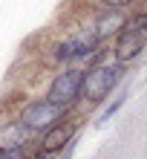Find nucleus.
I'll return each instance as SVG.
<instances>
[{"mask_svg": "<svg viewBox=\"0 0 147 159\" xmlns=\"http://www.w3.org/2000/svg\"><path fill=\"white\" fill-rule=\"evenodd\" d=\"M101 52V43L95 41L93 32H78V35H67V38L55 41L49 46V58L52 64H58V67H75L78 61H93L95 55Z\"/></svg>", "mask_w": 147, "mask_h": 159, "instance_id": "nucleus-4", "label": "nucleus"}, {"mask_svg": "<svg viewBox=\"0 0 147 159\" xmlns=\"http://www.w3.org/2000/svg\"><path fill=\"white\" fill-rule=\"evenodd\" d=\"M147 49V6H139L136 12L127 15V23L118 29L110 46V61L113 64H133Z\"/></svg>", "mask_w": 147, "mask_h": 159, "instance_id": "nucleus-2", "label": "nucleus"}, {"mask_svg": "<svg viewBox=\"0 0 147 159\" xmlns=\"http://www.w3.org/2000/svg\"><path fill=\"white\" fill-rule=\"evenodd\" d=\"M127 15H130V12H107V9H101L89 32H93V35H95V41L104 46V41H107V38H115L118 29L127 23Z\"/></svg>", "mask_w": 147, "mask_h": 159, "instance_id": "nucleus-7", "label": "nucleus"}, {"mask_svg": "<svg viewBox=\"0 0 147 159\" xmlns=\"http://www.w3.org/2000/svg\"><path fill=\"white\" fill-rule=\"evenodd\" d=\"M81 81H84V67H61L58 72L52 75L49 87H46V96L49 101L61 107H78V93H81Z\"/></svg>", "mask_w": 147, "mask_h": 159, "instance_id": "nucleus-5", "label": "nucleus"}, {"mask_svg": "<svg viewBox=\"0 0 147 159\" xmlns=\"http://www.w3.org/2000/svg\"><path fill=\"white\" fill-rule=\"evenodd\" d=\"M78 130H81V119L72 113L67 119H61V121H55L52 127H46L43 133L38 136V145H35V151H41V153H49V156H58L63 153V148L72 145L78 139Z\"/></svg>", "mask_w": 147, "mask_h": 159, "instance_id": "nucleus-6", "label": "nucleus"}, {"mask_svg": "<svg viewBox=\"0 0 147 159\" xmlns=\"http://www.w3.org/2000/svg\"><path fill=\"white\" fill-rule=\"evenodd\" d=\"M141 3H147V0H98V6L107 12H133Z\"/></svg>", "mask_w": 147, "mask_h": 159, "instance_id": "nucleus-10", "label": "nucleus"}, {"mask_svg": "<svg viewBox=\"0 0 147 159\" xmlns=\"http://www.w3.org/2000/svg\"><path fill=\"white\" fill-rule=\"evenodd\" d=\"M75 145H78V139H75L72 145H67V148H63V153H58L55 159H72V153H75Z\"/></svg>", "mask_w": 147, "mask_h": 159, "instance_id": "nucleus-12", "label": "nucleus"}, {"mask_svg": "<svg viewBox=\"0 0 147 159\" xmlns=\"http://www.w3.org/2000/svg\"><path fill=\"white\" fill-rule=\"evenodd\" d=\"M124 101H127V93H118V96H115L113 101H110V104H107L104 110H101V116H98V125H104V121H110V119H113V116L118 113V110L124 107Z\"/></svg>", "mask_w": 147, "mask_h": 159, "instance_id": "nucleus-11", "label": "nucleus"}, {"mask_svg": "<svg viewBox=\"0 0 147 159\" xmlns=\"http://www.w3.org/2000/svg\"><path fill=\"white\" fill-rule=\"evenodd\" d=\"M32 142H23V145H9V148H0V159H29L32 156Z\"/></svg>", "mask_w": 147, "mask_h": 159, "instance_id": "nucleus-9", "label": "nucleus"}, {"mask_svg": "<svg viewBox=\"0 0 147 159\" xmlns=\"http://www.w3.org/2000/svg\"><path fill=\"white\" fill-rule=\"evenodd\" d=\"M67 116H72V110L55 104V101H49L46 96H35V98L26 101V104H20V110H17L15 119L20 121V127L29 136H41L46 127H52L55 121H61Z\"/></svg>", "mask_w": 147, "mask_h": 159, "instance_id": "nucleus-3", "label": "nucleus"}, {"mask_svg": "<svg viewBox=\"0 0 147 159\" xmlns=\"http://www.w3.org/2000/svg\"><path fill=\"white\" fill-rule=\"evenodd\" d=\"M98 55L84 67V81H81V93H78V104H87V107H95L101 101H107L110 93L118 87V81L124 75L121 64L101 61Z\"/></svg>", "mask_w": 147, "mask_h": 159, "instance_id": "nucleus-1", "label": "nucleus"}, {"mask_svg": "<svg viewBox=\"0 0 147 159\" xmlns=\"http://www.w3.org/2000/svg\"><path fill=\"white\" fill-rule=\"evenodd\" d=\"M23 142H32V136L20 127V121H17V119L0 121V148H9V145H23Z\"/></svg>", "mask_w": 147, "mask_h": 159, "instance_id": "nucleus-8", "label": "nucleus"}, {"mask_svg": "<svg viewBox=\"0 0 147 159\" xmlns=\"http://www.w3.org/2000/svg\"><path fill=\"white\" fill-rule=\"evenodd\" d=\"M29 159H55V156H49V153H41V151H32V156Z\"/></svg>", "mask_w": 147, "mask_h": 159, "instance_id": "nucleus-13", "label": "nucleus"}]
</instances>
